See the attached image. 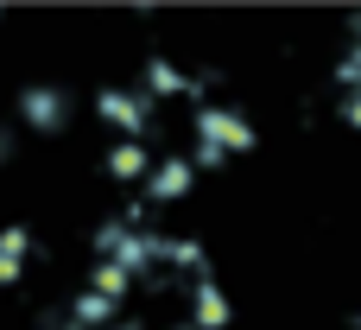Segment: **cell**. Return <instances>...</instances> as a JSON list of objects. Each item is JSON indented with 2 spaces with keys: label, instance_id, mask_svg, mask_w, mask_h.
<instances>
[{
  "label": "cell",
  "instance_id": "cell-1",
  "mask_svg": "<svg viewBox=\"0 0 361 330\" xmlns=\"http://www.w3.org/2000/svg\"><path fill=\"white\" fill-rule=\"evenodd\" d=\"M190 134H197V146H216L228 159L260 146V127L247 121L241 102H203V108H190Z\"/></svg>",
  "mask_w": 361,
  "mask_h": 330
},
{
  "label": "cell",
  "instance_id": "cell-2",
  "mask_svg": "<svg viewBox=\"0 0 361 330\" xmlns=\"http://www.w3.org/2000/svg\"><path fill=\"white\" fill-rule=\"evenodd\" d=\"M95 121H108L121 140H152L159 134V102L133 83V89H95Z\"/></svg>",
  "mask_w": 361,
  "mask_h": 330
},
{
  "label": "cell",
  "instance_id": "cell-3",
  "mask_svg": "<svg viewBox=\"0 0 361 330\" xmlns=\"http://www.w3.org/2000/svg\"><path fill=\"white\" fill-rule=\"evenodd\" d=\"M70 114H76L70 108V89H57V83H25L19 102H13V121L32 127V134H63Z\"/></svg>",
  "mask_w": 361,
  "mask_h": 330
},
{
  "label": "cell",
  "instance_id": "cell-4",
  "mask_svg": "<svg viewBox=\"0 0 361 330\" xmlns=\"http://www.w3.org/2000/svg\"><path fill=\"white\" fill-rule=\"evenodd\" d=\"M197 159L190 153H159V165H152V178L140 184V197L152 204V210H178V204H190V191H197Z\"/></svg>",
  "mask_w": 361,
  "mask_h": 330
},
{
  "label": "cell",
  "instance_id": "cell-5",
  "mask_svg": "<svg viewBox=\"0 0 361 330\" xmlns=\"http://www.w3.org/2000/svg\"><path fill=\"white\" fill-rule=\"evenodd\" d=\"M152 165H159V153H146V140H114V146L102 153V172H108L114 184H146Z\"/></svg>",
  "mask_w": 361,
  "mask_h": 330
},
{
  "label": "cell",
  "instance_id": "cell-6",
  "mask_svg": "<svg viewBox=\"0 0 361 330\" xmlns=\"http://www.w3.org/2000/svg\"><path fill=\"white\" fill-rule=\"evenodd\" d=\"M184 299H190V324H197V330H228V318H235V299H228L216 280L184 286Z\"/></svg>",
  "mask_w": 361,
  "mask_h": 330
},
{
  "label": "cell",
  "instance_id": "cell-7",
  "mask_svg": "<svg viewBox=\"0 0 361 330\" xmlns=\"http://www.w3.org/2000/svg\"><path fill=\"white\" fill-rule=\"evenodd\" d=\"M165 273H178L184 286L216 280V273H209V248H203L197 235H171V242H165Z\"/></svg>",
  "mask_w": 361,
  "mask_h": 330
},
{
  "label": "cell",
  "instance_id": "cell-8",
  "mask_svg": "<svg viewBox=\"0 0 361 330\" xmlns=\"http://www.w3.org/2000/svg\"><path fill=\"white\" fill-rule=\"evenodd\" d=\"M32 248H38V235H32L25 223H6V229H0V286H19V280H25Z\"/></svg>",
  "mask_w": 361,
  "mask_h": 330
},
{
  "label": "cell",
  "instance_id": "cell-9",
  "mask_svg": "<svg viewBox=\"0 0 361 330\" xmlns=\"http://www.w3.org/2000/svg\"><path fill=\"white\" fill-rule=\"evenodd\" d=\"M70 318H76V330H114V324H121V305L102 299L95 286H82V293L70 299Z\"/></svg>",
  "mask_w": 361,
  "mask_h": 330
},
{
  "label": "cell",
  "instance_id": "cell-10",
  "mask_svg": "<svg viewBox=\"0 0 361 330\" xmlns=\"http://www.w3.org/2000/svg\"><path fill=\"white\" fill-rule=\"evenodd\" d=\"M89 286H95L102 299H114V305H127V299L140 293V280H133L121 261H89Z\"/></svg>",
  "mask_w": 361,
  "mask_h": 330
},
{
  "label": "cell",
  "instance_id": "cell-11",
  "mask_svg": "<svg viewBox=\"0 0 361 330\" xmlns=\"http://www.w3.org/2000/svg\"><path fill=\"white\" fill-rule=\"evenodd\" d=\"M32 324H38V330H76V318H70V305H44Z\"/></svg>",
  "mask_w": 361,
  "mask_h": 330
},
{
  "label": "cell",
  "instance_id": "cell-12",
  "mask_svg": "<svg viewBox=\"0 0 361 330\" xmlns=\"http://www.w3.org/2000/svg\"><path fill=\"white\" fill-rule=\"evenodd\" d=\"M190 159H197V172H222L228 165V153H216V146H190Z\"/></svg>",
  "mask_w": 361,
  "mask_h": 330
},
{
  "label": "cell",
  "instance_id": "cell-13",
  "mask_svg": "<svg viewBox=\"0 0 361 330\" xmlns=\"http://www.w3.org/2000/svg\"><path fill=\"white\" fill-rule=\"evenodd\" d=\"M336 114H343V127H355V134H361V89H355V95H343V102H336Z\"/></svg>",
  "mask_w": 361,
  "mask_h": 330
},
{
  "label": "cell",
  "instance_id": "cell-14",
  "mask_svg": "<svg viewBox=\"0 0 361 330\" xmlns=\"http://www.w3.org/2000/svg\"><path fill=\"white\" fill-rule=\"evenodd\" d=\"M13 159H19V121L0 127V165H13Z\"/></svg>",
  "mask_w": 361,
  "mask_h": 330
},
{
  "label": "cell",
  "instance_id": "cell-15",
  "mask_svg": "<svg viewBox=\"0 0 361 330\" xmlns=\"http://www.w3.org/2000/svg\"><path fill=\"white\" fill-rule=\"evenodd\" d=\"M349 51H355V57H361V13H355V19H349Z\"/></svg>",
  "mask_w": 361,
  "mask_h": 330
},
{
  "label": "cell",
  "instance_id": "cell-16",
  "mask_svg": "<svg viewBox=\"0 0 361 330\" xmlns=\"http://www.w3.org/2000/svg\"><path fill=\"white\" fill-rule=\"evenodd\" d=\"M114 330H146V324H140V318H121V324H114Z\"/></svg>",
  "mask_w": 361,
  "mask_h": 330
},
{
  "label": "cell",
  "instance_id": "cell-17",
  "mask_svg": "<svg viewBox=\"0 0 361 330\" xmlns=\"http://www.w3.org/2000/svg\"><path fill=\"white\" fill-rule=\"evenodd\" d=\"M165 330H197V324H165Z\"/></svg>",
  "mask_w": 361,
  "mask_h": 330
},
{
  "label": "cell",
  "instance_id": "cell-18",
  "mask_svg": "<svg viewBox=\"0 0 361 330\" xmlns=\"http://www.w3.org/2000/svg\"><path fill=\"white\" fill-rule=\"evenodd\" d=\"M0 19H6V6H0Z\"/></svg>",
  "mask_w": 361,
  "mask_h": 330
}]
</instances>
